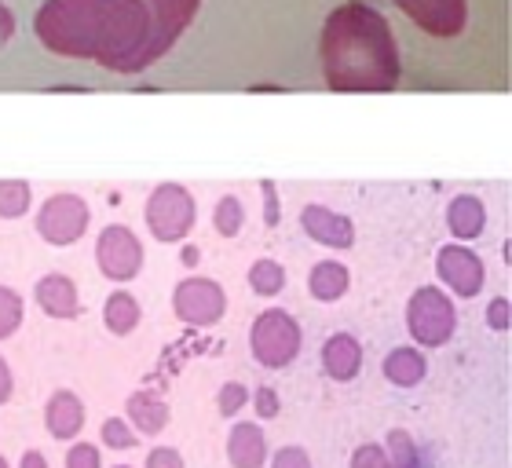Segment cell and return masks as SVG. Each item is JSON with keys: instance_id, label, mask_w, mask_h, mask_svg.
I'll use <instances>...</instances> for the list:
<instances>
[{"instance_id": "obj_1", "label": "cell", "mask_w": 512, "mask_h": 468, "mask_svg": "<svg viewBox=\"0 0 512 468\" xmlns=\"http://www.w3.org/2000/svg\"><path fill=\"white\" fill-rule=\"evenodd\" d=\"M198 4L202 0H44L33 15V33L55 55L139 74L180 41Z\"/></svg>"}, {"instance_id": "obj_2", "label": "cell", "mask_w": 512, "mask_h": 468, "mask_svg": "<svg viewBox=\"0 0 512 468\" xmlns=\"http://www.w3.org/2000/svg\"><path fill=\"white\" fill-rule=\"evenodd\" d=\"M322 74L333 92H392L399 85V48L381 11L352 0L322 26Z\"/></svg>"}, {"instance_id": "obj_3", "label": "cell", "mask_w": 512, "mask_h": 468, "mask_svg": "<svg viewBox=\"0 0 512 468\" xmlns=\"http://www.w3.org/2000/svg\"><path fill=\"white\" fill-rule=\"evenodd\" d=\"M454 326H458V308L439 286H421L406 304V330L425 348L447 344L454 337Z\"/></svg>"}, {"instance_id": "obj_4", "label": "cell", "mask_w": 512, "mask_h": 468, "mask_svg": "<svg viewBox=\"0 0 512 468\" xmlns=\"http://www.w3.org/2000/svg\"><path fill=\"white\" fill-rule=\"evenodd\" d=\"M249 344H253V355L260 366H267V370H282V366H289V362L300 355L304 333H300V322L293 319L289 311L271 308L253 322Z\"/></svg>"}, {"instance_id": "obj_5", "label": "cell", "mask_w": 512, "mask_h": 468, "mask_svg": "<svg viewBox=\"0 0 512 468\" xmlns=\"http://www.w3.org/2000/svg\"><path fill=\"white\" fill-rule=\"evenodd\" d=\"M194 194L180 183H161L147 198V227L158 242H180L194 227Z\"/></svg>"}, {"instance_id": "obj_6", "label": "cell", "mask_w": 512, "mask_h": 468, "mask_svg": "<svg viewBox=\"0 0 512 468\" xmlns=\"http://www.w3.org/2000/svg\"><path fill=\"white\" fill-rule=\"evenodd\" d=\"M172 308H176V319L187 326H213L224 319L227 293L213 278H183L172 293Z\"/></svg>"}, {"instance_id": "obj_7", "label": "cell", "mask_w": 512, "mask_h": 468, "mask_svg": "<svg viewBox=\"0 0 512 468\" xmlns=\"http://www.w3.org/2000/svg\"><path fill=\"white\" fill-rule=\"evenodd\" d=\"M88 205L77 194H52L37 213V231L44 242L52 245H74L88 231Z\"/></svg>"}, {"instance_id": "obj_8", "label": "cell", "mask_w": 512, "mask_h": 468, "mask_svg": "<svg viewBox=\"0 0 512 468\" xmlns=\"http://www.w3.org/2000/svg\"><path fill=\"white\" fill-rule=\"evenodd\" d=\"M96 260H99V271H103L110 282H128V278H136L139 267H143V245H139V238L128 231V227L110 224L107 231L99 234Z\"/></svg>"}, {"instance_id": "obj_9", "label": "cell", "mask_w": 512, "mask_h": 468, "mask_svg": "<svg viewBox=\"0 0 512 468\" xmlns=\"http://www.w3.org/2000/svg\"><path fill=\"white\" fill-rule=\"evenodd\" d=\"M432 37H458L469 22V0H395Z\"/></svg>"}, {"instance_id": "obj_10", "label": "cell", "mask_w": 512, "mask_h": 468, "mask_svg": "<svg viewBox=\"0 0 512 468\" xmlns=\"http://www.w3.org/2000/svg\"><path fill=\"white\" fill-rule=\"evenodd\" d=\"M436 271H439V278L447 282V289H454L458 297H476V293L483 289V278H487L483 260L472 253V249H465V245H447V249H439Z\"/></svg>"}, {"instance_id": "obj_11", "label": "cell", "mask_w": 512, "mask_h": 468, "mask_svg": "<svg viewBox=\"0 0 512 468\" xmlns=\"http://www.w3.org/2000/svg\"><path fill=\"white\" fill-rule=\"evenodd\" d=\"M300 227H304L319 245H330V249H352V242H355L352 220L326 209V205H304Z\"/></svg>"}, {"instance_id": "obj_12", "label": "cell", "mask_w": 512, "mask_h": 468, "mask_svg": "<svg viewBox=\"0 0 512 468\" xmlns=\"http://www.w3.org/2000/svg\"><path fill=\"white\" fill-rule=\"evenodd\" d=\"M363 366V348L352 333H333L330 341L322 344V370L330 373L333 381H352Z\"/></svg>"}, {"instance_id": "obj_13", "label": "cell", "mask_w": 512, "mask_h": 468, "mask_svg": "<svg viewBox=\"0 0 512 468\" xmlns=\"http://www.w3.org/2000/svg\"><path fill=\"white\" fill-rule=\"evenodd\" d=\"M44 425L55 439H74L85 428V406L74 392H55L44 406Z\"/></svg>"}, {"instance_id": "obj_14", "label": "cell", "mask_w": 512, "mask_h": 468, "mask_svg": "<svg viewBox=\"0 0 512 468\" xmlns=\"http://www.w3.org/2000/svg\"><path fill=\"white\" fill-rule=\"evenodd\" d=\"M37 304H41L44 315L52 319H74L81 311V300H77V286L66 275H44L37 282Z\"/></svg>"}, {"instance_id": "obj_15", "label": "cell", "mask_w": 512, "mask_h": 468, "mask_svg": "<svg viewBox=\"0 0 512 468\" xmlns=\"http://www.w3.org/2000/svg\"><path fill=\"white\" fill-rule=\"evenodd\" d=\"M227 458L235 468H260L267 461V439L260 432V425H242L231 428V436H227Z\"/></svg>"}, {"instance_id": "obj_16", "label": "cell", "mask_w": 512, "mask_h": 468, "mask_svg": "<svg viewBox=\"0 0 512 468\" xmlns=\"http://www.w3.org/2000/svg\"><path fill=\"white\" fill-rule=\"evenodd\" d=\"M381 366H384V377H388L392 384H399V388H414V384L425 381V373H428L425 355H421L417 348H410V344L388 351Z\"/></svg>"}, {"instance_id": "obj_17", "label": "cell", "mask_w": 512, "mask_h": 468, "mask_svg": "<svg viewBox=\"0 0 512 468\" xmlns=\"http://www.w3.org/2000/svg\"><path fill=\"white\" fill-rule=\"evenodd\" d=\"M128 425H136V432H143V436L165 432V425H169V406H165V399H158V395L150 392L128 395Z\"/></svg>"}, {"instance_id": "obj_18", "label": "cell", "mask_w": 512, "mask_h": 468, "mask_svg": "<svg viewBox=\"0 0 512 468\" xmlns=\"http://www.w3.org/2000/svg\"><path fill=\"white\" fill-rule=\"evenodd\" d=\"M447 227L454 238H480L483 227H487V209H483L480 198L458 194L447 209Z\"/></svg>"}, {"instance_id": "obj_19", "label": "cell", "mask_w": 512, "mask_h": 468, "mask_svg": "<svg viewBox=\"0 0 512 468\" xmlns=\"http://www.w3.org/2000/svg\"><path fill=\"white\" fill-rule=\"evenodd\" d=\"M348 267L337 264V260H322V264L311 267L308 275V289L311 297L322 300V304H330V300H341L344 293H348Z\"/></svg>"}, {"instance_id": "obj_20", "label": "cell", "mask_w": 512, "mask_h": 468, "mask_svg": "<svg viewBox=\"0 0 512 468\" xmlns=\"http://www.w3.org/2000/svg\"><path fill=\"white\" fill-rule=\"evenodd\" d=\"M103 319H107V330L118 333V337H125V333H132L139 326V304L132 293H110L107 297V308H103Z\"/></svg>"}, {"instance_id": "obj_21", "label": "cell", "mask_w": 512, "mask_h": 468, "mask_svg": "<svg viewBox=\"0 0 512 468\" xmlns=\"http://www.w3.org/2000/svg\"><path fill=\"white\" fill-rule=\"evenodd\" d=\"M249 286L260 297H278L286 289V267L278 264V260H256L249 267Z\"/></svg>"}, {"instance_id": "obj_22", "label": "cell", "mask_w": 512, "mask_h": 468, "mask_svg": "<svg viewBox=\"0 0 512 468\" xmlns=\"http://www.w3.org/2000/svg\"><path fill=\"white\" fill-rule=\"evenodd\" d=\"M30 183L26 180H0V216L4 220H15L30 209Z\"/></svg>"}, {"instance_id": "obj_23", "label": "cell", "mask_w": 512, "mask_h": 468, "mask_svg": "<svg viewBox=\"0 0 512 468\" xmlns=\"http://www.w3.org/2000/svg\"><path fill=\"white\" fill-rule=\"evenodd\" d=\"M213 224H216V231L224 234V238H235V234L242 231V224H246V205L238 202L235 194H224V198L216 202Z\"/></svg>"}, {"instance_id": "obj_24", "label": "cell", "mask_w": 512, "mask_h": 468, "mask_svg": "<svg viewBox=\"0 0 512 468\" xmlns=\"http://www.w3.org/2000/svg\"><path fill=\"white\" fill-rule=\"evenodd\" d=\"M19 322H22V297L15 289L0 286V341L19 330Z\"/></svg>"}, {"instance_id": "obj_25", "label": "cell", "mask_w": 512, "mask_h": 468, "mask_svg": "<svg viewBox=\"0 0 512 468\" xmlns=\"http://www.w3.org/2000/svg\"><path fill=\"white\" fill-rule=\"evenodd\" d=\"M99 432H103V443H107V447H114V450H128V447H136V428L125 425L121 417H107V421H103V428H99Z\"/></svg>"}, {"instance_id": "obj_26", "label": "cell", "mask_w": 512, "mask_h": 468, "mask_svg": "<svg viewBox=\"0 0 512 468\" xmlns=\"http://www.w3.org/2000/svg\"><path fill=\"white\" fill-rule=\"evenodd\" d=\"M216 403H220V414H224V417H235L238 410H242V406L249 403V392H246V384H238V381H227L224 388H220V399H216Z\"/></svg>"}, {"instance_id": "obj_27", "label": "cell", "mask_w": 512, "mask_h": 468, "mask_svg": "<svg viewBox=\"0 0 512 468\" xmlns=\"http://www.w3.org/2000/svg\"><path fill=\"white\" fill-rule=\"evenodd\" d=\"M352 468H392L388 465V454L377 443H363V447L352 454Z\"/></svg>"}, {"instance_id": "obj_28", "label": "cell", "mask_w": 512, "mask_h": 468, "mask_svg": "<svg viewBox=\"0 0 512 468\" xmlns=\"http://www.w3.org/2000/svg\"><path fill=\"white\" fill-rule=\"evenodd\" d=\"M66 468H103V461H99V450L92 443H77L66 454Z\"/></svg>"}, {"instance_id": "obj_29", "label": "cell", "mask_w": 512, "mask_h": 468, "mask_svg": "<svg viewBox=\"0 0 512 468\" xmlns=\"http://www.w3.org/2000/svg\"><path fill=\"white\" fill-rule=\"evenodd\" d=\"M487 322H491V330L505 333L512 326V304L505 297H494L491 308H487Z\"/></svg>"}, {"instance_id": "obj_30", "label": "cell", "mask_w": 512, "mask_h": 468, "mask_svg": "<svg viewBox=\"0 0 512 468\" xmlns=\"http://www.w3.org/2000/svg\"><path fill=\"white\" fill-rule=\"evenodd\" d=\"M271 468H311V458L304 447H282L271 461Z\"/></svg>"}, {"instance_id": "obj_31", "label": "cell", "mask_w": 512, "mask_h": 468, "mask_svg": "<svg viewBox=\"0 0 512 468\" xmlns=\"http://www.w3.org/2000/svg\"><path fill=\"white\" fill-rule=\"evenodd\" d=\"M147 468H183V458L172 447H158L147 454Z\"/></svg>"}, {"instance_id": "obj_32", "label": "cell", "mask_w": 512, "mask_h": 468, "mask_svg": "<svg viewBox=\"0 0 512 468\" xmlns=\"http://www.w3.org/2000/svg\"><path fill=\"white\" fill-rule=\"evenodd\" d=\"M260 191H264V224L267 227H278V191H275V183H260Z\"/></svg>"}, {"instance_id": "obj_33", "label": "cell", "mask_w": 512, "mask_h": 468, "mask_svg": "<svg viewBox=\"0 0 512 468\" xmlns=\"http://www.w3.org/2000/svg\"><path fill=\"white\" fill-rule=\"evenodd\" d=\"M253 403H256V414H260V417H275L278 414V392H271V388H256Z\"/></svg>"}, {"instance_id": "obj_34", "label": "cell", "mask_w": 512, "mask_h": 468, "mask_svg": "<svg viewBox=\"0 0 512 468\" xmlns=\"http://www.w3.org/2000/svg\"><path fill=\"white\" fill-rule=\"evenodd\" d=\"M11 388H15V381H11V370H8V362L0 359V406L11 399Z\"/></svg>"}, {"instance_id": "obj_35", "label": "cell", "mask_w": 512, "mask_h": 468, "mask_svg": "<svg viewBox=\"0 0 512 468\" xmlns=\"http://www.w3.org/2000/svg\"><path fill=\"white\" fill-rule=\"evenodd\" d=\"M19 468H48V461H44L41 450H26V454H22V465Z\"/></svg>"}, {"instance_id": "obj_36", "label": "cell", "mask_w": 512, "mask_h": 468, "mask_svg": "<svg viewBox=\"0 0 512 468\" xmlns=\"http://www.w3.org/2000/svg\"><path fill=\"white\" fill-rule=\"evenodd\" d=\"M0 468H11V465H8V458H0Z\"/></svg>"}, {"instance_id": "obj_37", "label": "cell", "mask_w": 512, "mask_h": 468, "mask_svg": "<svg viewBox=\"0 0 512 468\" xmlns=\"http://www.w3.org/2000/svg\"><path fill=\"white\" fill-rule=\"evenodd\" d=\"M118 468H128V465H118Z\"/></svg>"}]
</instances>
